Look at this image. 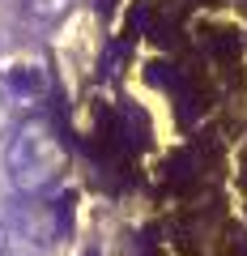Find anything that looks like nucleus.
<instances>
[{
    "label": "nucleus",
    "mask_w": 247,
    "mask_h": 256,
    "mask_svg": "<svg viewBox=\"0 0 247 256\" xmlns=\"http://www.w3.org/2000/svg\"><path fill=\"white\" fill-rule=\"evenodd\" d=\"M4 171L13 192H47L64 171V146L47 120H21L4 146Z\"/></svg>",
    "instance_id": "1"
},
{
    "label": "nucleus",
    "mask_w": 247,
    "mask_h": 256,
    "mask_svg": "<svg viewBox=\"0 0 247 256\" xmlns=\"http://www.w3.org/2000/svg\"><path fill=\"white\" fill-rule=\"evenodd\" d=\"M9 222L26 244L34 248H47L55 244V205L47 201V192H17L9 201Z\"/></svg>",
    "instance_id": "2"
},
{
    "label": "nucleus",
    "mask_w": 247,
    "mask_h": 256,
    "mask_svg": "<svg viewBox=\"0 0 247 256\" xmlns=\"http://www.w3.org/2000/svg\"><path fill=\"white\" fill-rule=\"evenodd\" d=\"M4 90H9L13 102L34 107V102L47 94V73H43V64L30 60V56H26V60H13L9 73H4Z\"/></svg>",
    "instance_id": "3"
},
{
    "label": "nucleus",
    "mask_w": 247,
    "mask_h": 256,
    "mask_svg": "<svg viewBox=\"0 0 247 256\" xmlns=\"http://www.w3.org/2000/svg\"><path fill=\"white\" fill-rule=\"evenodd\" d=\"M68 4H73V0H21V9H26L30 18H38V22H55V18H64Z\"/></svg>",
    "instance_id": "4"
},
{
    "label": "nucleus",
    "mask_w": 247,
    "mask_h": 256,
    "mask_svg": "<svg viewBox=\"0 0 247 256\" xmlns=\"http://www.w3.org/2000/svg\"><path fill=\"white\" fill-rule=\"evenodd\" d=\"M9 248V226H4V218H0V252Z\"/></svg>",
    "instance_id": "5"
},
{
    "label": "nucleus",
    "mask_w": 247,
    "mask_h": 256,
    "mask_svg": "<svg viewBox=\"0 0 247 256\" xmlns=\"http://www.w3.org/2000/svg\"><path fill=\"white\" fill-rule=\"evenodd\" d=\"M0 256H21V252H13V248H4V252H0Z\"/></svg>",
    "instance_id": "6"
},
{
    "label": "nucleus",
    "mask_w": 247,
    "mask_h": 256,
    "mask_svg": "<svg viewBox=\"0 0 247 256\" xmlns=\"http://www.w3.org/2000/svg\"><path fill=\"white\" fill-rule=\"evenodd\" d=\"M0 94H9V90H4V73H0Z\"/></svg>",
    "instance_id": "7"
}]
</instances>
